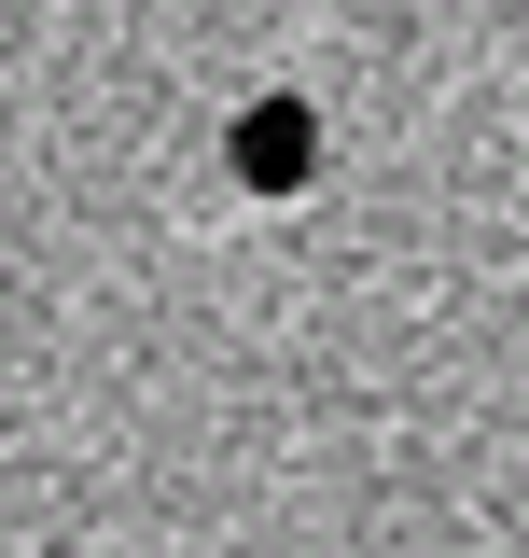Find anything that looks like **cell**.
Listing matches in <instances>:
<instances>
[{
	"mask_svg": "<svg viewBox=\"0 0 529 558\" xmlns=\"http://www.w3.org/2000/svg\"><path fill=\"white\" fill-rule=\"evenodd\" d=\"M223 168H237L251 196H307V182H321V112H307V98H251L237 140H223Z\"/></svg>",
	"mask_w": 529,
	"mask_h": 558,
	"instance_id": "obj_1",
	"label": "cell"
}]
</instances>
